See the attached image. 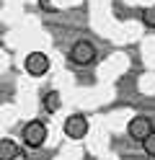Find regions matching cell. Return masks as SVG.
Listing matches in <instances>:
<instances>
[{"instance_id": "52a82bcc", "label": "cell", "mask_w": 155, "mask_h": 160, "mask_svg": "<svg viewBox=\"0 0 155 160\" xmlns=\"http://www.w3.org/2000/svg\"><path fill=\"white\" fill-rule=\"evenodd\" d=\"M41 106L47 108V114H54V111H59V106H62V98H59V93H57V91H49V93H44V98H41Z\"/></svg>"}, {"instance_id": "7a4b0ae2", "label": "cell", "mask_w": 155, "mask_h": 160, "mask_svg": "<svg viewBox=\"0 0 155 160\" xmlns=\"http://www.w3.org/2000/svg\"><path fill=\"white\" fill-rule=\"evenodd\" d=\"M93 59H96V47H93L90 42L80 39V42L72 44V49H70V62H72V65H78V67H88Z\"/></svg>"}, {"instance_id": "9c48e42d", "label": "cell", "mask_w": 155, "mask_h": 160, "mask_svg": "<svg viewBox=\"0 0 155 160\" xmlns=\"http://www.w3.org/2000/svg\"><path fill=\"white\" fill-rule=\"evenodd\" d=\"M142 150H145V155H150V158H155V132L142 142Z\"/></svg>"}, {"instance_id": "5b68a950", "label": "cell", "mask_w": 155, "mask_h": 160, "mask_svg": "<svg viewBox=\"0 0 155 160\" xmlns=\"http://www.w3.org/2000/svg\"><path fill=\"white\" fill-rule=\"evenodd\" d=\"M155 132L152 129V122L147 116H134V119H129V124H127V134L132 137V139H137V142H145V139H147L150 134Z\"/></svg>"}, {"instance_id": "277c9868", "label": "cell", "mask_w": 155, "mask_h": 160, "mask_svg": "<svg viewBox=\"0 0 155 160\" xmlns=\"http://www.w3.org/2000/svg\"><path fill=\"white\" fill-rule=\"evenodd\" d=\"M88 129H90V124H88V119L83 114H70L65 119V124H62V132H65L70 139H83L88 134Z\"/></svg>"}, {"instance_id": "8992f818", "label": "cell", "mask_w": 155, "mask_h": 160, "mask_svg": "<svg viewBox=\"0 0 155 160\" xmlns=\"http://www.w3.org/2000/svg\"><path fill=\"white\" fill-rule=\"evenodd\" d=\"M16 155H18V145L13 139L3 137L0 139V160H16Z\"/></svg>"}, {"instance_id": "3957f363", "label": "cell", "mask_w": 155, "mask_h": 160, "mask_svg": "<svg viewBox=\"0 0 155 160\" xmlns=\"http://www.w3.org/2000/svg\"><path fill=\"white\" fill-rule=\"evenodd\" d=\"M23 67H26V72H28V75L41 78V75H47V72H49L52 59H49L44 52H28L26 59H23Z\"/></svg>"}, {"instance_id": "6da1fadb", "label": "cell", "mask_w": 155, "mask_h": 160, "mask_svg": "<svg viewBox=\"0 0 155 160\" xmlns=\"http://www.w3.org/2000/svg\"><path fill=\"white\" fill-rule=\"evenodd\" d=\"M21 139H23V145L36 150L47 142V124L41 122V119H34V122H28L23 129H21Z\"/></svg>"}, {"instance_id": "ba28073f", "label": "cell", "mask_w": 155, "mask_h": 160, "mask_svg": "<svg viewBox=\"0 0 155 160\" xmlns=\"http://www.w3.org/2000/svg\"><path fill=\"white\" fill-rule=\"evenodd\" d=\"M142 23L147 28H155V3L147 5V8H142Z\"/></svg>"}]
</instances>
